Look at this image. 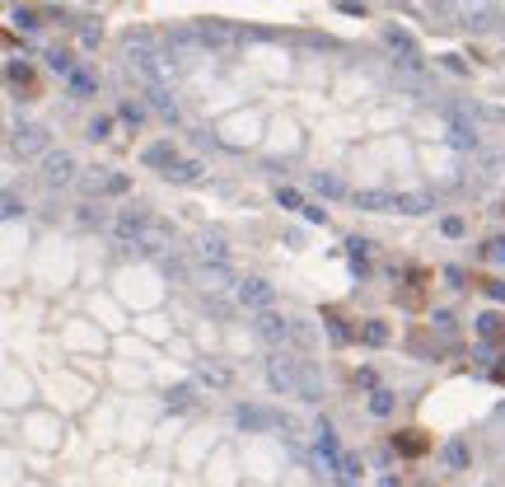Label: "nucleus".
Segmentation results:
<instances>
[{
	"label": "nucleus",
	"mask_w": 505,
	"mask_h": 487,
	"mask_svg": "<svg viewBox=\"0 0 505 487\" xmlns=\"http://www.w3.org/2000/svg\"><path fill=\"white\" fill-rule=\"evenodd\" d=\"M122 117H126V122H141V117H146V108H141V103H122Z\"/></svg>",
	"instance_id": "35"
},
{
	"label": "nucleus",
	"mask_w": 505,
	"mask_h": 487,
	"mask_svg": "<svg viewBox=\"0 0 505 487\" xmlns=\"http://www.w3.org/2000/svg\"><path fill=\"white\" fill-rule=\"evenodd\" d=\"M10 150H14V155H23V159L47 155V150H52V137H47V127H38V122H23V127H14Z\"/></svg>",
	"instance_id": "3"
},
{
	"label": "nucleus",
	"mask_w": 505,
	"mask_h": 487,
	"mask_svg": "<svg viewBox=\"0 0 505 487\" xmlns=\"http://www.w3.org/2000/svg\"><path fill=\"white\" fill-rule=\"evenodd\" d=\"M440 230H445L449 239H459V235H463V220H459V215H449V220H445V225H440Z\"/></svg>",
	"instance_id": "36"
},
{
	"label": "nucleus",
	"mask_w": 505,
	"mask_h": 487,
	"mask_svg": "<svg viewBox=\"0 0 505 487\" xmlns=\"http://www.w3.org/2000/svg\"><path fill=\"white\" fill-rule=\"evenodd\" d=\"M80 164H75V155H70V150H47L43 155V183L47 188H70V183H80Z\"/></svg>",
	"instance_id": "2"
},
{
	"label": "nucleus",
	"mask_w": 505,
	"mask_h": 487,
	"mask_svg": "<svg viewBox=\"0 0 505 487\" xmlns=\"http://www.w3.org/2000/svg\"><path fill=\"white\" fill-rule=\"evenodd\" d=\"M323 323H327V333H332V338H337V342H347V338H351V333H347V328H342V323H337V319H332V314H323Z\"/></svg>",
	"instance_id": "33"
},
{
	"label": "nucleus",
	"mask_w": 505,
	"mask_h": 487,
	"mask_svg": "<svg viewBox=\"0 0 505 487\" xmlns=\"http://www.w3.org/2000/svg\"><path fill=\"white\" fill-rule=\"evenodd\" d=\"M0 211H5V215H19V211H23V197H19V193H5V197H0Z\"/></svg>",
	"instance_id": "29"
},
{
	"label": "nucleus",
	"mask_w": 505,
	"mask_h": 487,
	"mask_svg": "<svg viewBox=\"0 0 505 487\" xmlns=\"http://www.w3.org/2000/svg\"><path fill=\"white\" fill-rule=\"evenodd\" d=\"M197 258L220 267V262L229 258V249H224V235H215V230H202V235H197Z\"/></svg>",
	"instance_id": "9"
},
{
	"label": "nucleus",
	"mask_w": 505,
	"mask_h": 487,
	"mask_svg": "<svg viewBox=\"0 0 505 487\" xmlns=\"http://www.w3.org/2000/svg\"><path fill=\"white\" fill-rule=\"evenodd\" d=\"M108 127H112L108 117H94V122H89V137H94V141H103V137H108Z\"/></svg>",
	"instance_id": "34"
},
{
	"label": "nucleus",
	"mask_w": 505,
	"mask_h": 487,
	"mask_svg": "<svg viewBox=\"0 0 505 487\" xmlns=\"http://www.w3.org/2000/svg\"><path fill=\"white\" fill-rule=\"evenodd\" d=\"M360 338L370 342V347H384V342H389V323H384V319H370V323H360Z\"/></svg>",
	"instance_id": "21"
},
{
	"label": "nucleus",
	"mask_w": 505,
	"mask_h": 487,
	"mask_svg": "<svg viewBox=\"0 0 505 487\" xmlns=\"http://www.w3.org/2000/svg\"><path fill=\"white\" fill-rule=\"evenodd\" d=\"M445 469H468V445H463V441L445 445Z\"/></svg>",
	"instance_id": "22"
},
{
	"label": "nucleus",
	"mask_w": 505,
	"mask_h": 487,
	"mask_svg": "<svg viewBox=\"0 0 505 487\" xmlns=\"http://www.w3.org/2000/svg\"><path fill=\"white\" fill-rule=\"evenodd\" d=\"M197 375H202L206 385H215V389H229V370H224V365H211V361H206Z\"/></svg>",
	"instance_id": "23"
},
{
	"label": "nucleus",
	"mask_w": 505,
	"mask_h": 487,
	"mask_svg": "<svg viewBox=\"0 0 505 487\" xmlns=\"http://www.w3.org/2000/svg\"><path fill=\"white\" fill-rule=\"evenodd\" d=\"M239 300L248 309H271L276 305V286L262 282V277H248V282H239Z\"/></svg>",
	"instance_id": "6"
},
{
	"label": "nucleus",
	"mask_w": 505,
	"mask_h": 487,
	"mask_svg": "<svg viewBox=\"0 0 505 487\" xmlns=\"http://www.w3.org/2000/svg\"><path fill=\"white\" fill-rule=\"evenodd\" d=\"M164 178H173V183H197V178H202V159H178V164H173Z\"/></svg>",
	"instance_id": "16"
},
{
	"label": "nucleus",
	"mask_w": 505,
	"mask_h": 487,
	"mask_svg": "<svg viewBox=\"0 0 505 487\" xmlns=\"http://www.w3.org/2000/svg\"><path fill=\"white\" fill-rule=\"evenodd\" d=\"M197 28V38H202L206 47H229V43H239V28H229V23H220V19H202V23H192Z\"/></svg>",
	"instance_id": "8"
},
{
	"label": "nucleus",
	"mask_w": 505,
	"mask_h": 487,
	"mask_svg": "<svg viewBox=\"0 0 505 487\" xmlns=\"http://www.w3.org/2000/svg\"><path fill=\"white\" fill-rule=\"evenodd\" d=\"M146 164H150V169H159V173H168L173 164H178V155H173V146H168V141H159V146L146 150Z\"/></svg>",
	"instance_id": "13"
},
{
	"label": "nucleus",
	"mask_w": 505,
	"mask_h": 487,
	"mask_svg": "<svg viewBox=\"0 0 505 487\" xmlns=\"http://www.w3.org/2000/svg\"><path fill=\"white\" fill-rule=\"evenodd\" d=\"M398 445H403L407 454H416V450H421V445H426V441H421V436H403V441H398Z\"/></svg>",
	"instance_id": "38"
},
{
	"label": "nucleus",
	"mask_w": 505,
	"mask_h": 487,
	"mask_svg": "<svg viewBox=\"0 0 505 487\" xmlns=\"http://www.w3.org/2000/svg\"><path fill=\"white\" fill-rule=\"evenodd\" d=\"M370 412H374V417H389V412H393V394H389V389H374Z\"/></svg>",
	"instance_id": "25"
},
{
	"label": "nucleus",
	"mask_w": 505,
	"mask_h": 487,
	"mask_svg": "<svg viewBox=\"0 0 505 487\" xmlns=\"http://www.w3.org/2000/svg\"><path fill=\"white\" fill-rule=\"evenodd\" d=\"M192 403H197V394H192L188 385H173V389H168V408H192Z\"/></svg>",
	"instance_id": "24"
},
{
	"label": "nucleus",
	"mask_w": 505,
	"mask_h": 487,
	"mask_svg": "<svg viewBox=\"0 0 505 487\" xmlns=\"http://www.w3.org/2000/svg\"><path fill=\"white\" fill-rule=\"evenodd\" d=\"M304 215H309L314 225H327V211H323V206H304Z\"/></svg>",
	"instance_id": "37"
},
{
	"label": "nucleus",
	"mask_w": 505,
	"mask_h": 487,
	"mask_svg": "<svg viewBox=\"0 0 505 487\" xmlns=\"http://www.w3.org/2000/svg\"><path fill=\"white\" fill-rule=\"evenodd\" d=\"M276 202L286 206V211H295V206H300V193H295V188H281V193H276Z\"/></svg>",
	"instance_id": "32"
},
{
	"label": "nucleus",
	"mask_w": 505,
	"mask_h": 487,
	"mask_svg": "<svg viewBox=\"0 0 505 487\" xmlns=\"http://www.w3.org/2000/svg\"><path fill=\"white\" fill-rule=\"evenodd\" d=\"M70 90H75V99H89V94H94V80L85 75V70H75V75H70Z\"/></svg>",
	"instance_id": "27"
},
{
	"label": "nucleus",
	"mask_w": 505,
	"mask_h": 487,
	"mask_svg": "<svg viewBox=\"0 0 505 487\" xmlns=\"http://www.w3.org/2000/svg\"><path fill=\"white\" fill-rule=\"evenodd\" d=\"M47 61H52V70H61V75H75V66H70V57H66V52H52Z\"/></svg>",
	"instance_id": "30"
},
{
	"label": "nucleus",
	"mask_w": 505,
	"mask_h": 487,
	"mask_svg": "<svg viewBox=\"0 0 505 487\" xmlns=\"http://www.w3.org/2000/svg\"><path fill=\"white\" fill-rule=\"evenodd\" d=\"M202 286H206V291H224V286H229V277H224V267H215V272H211V267H206V272H202Z\"/></svg>",
	"instance_id": "26"
},
{
	"label": "nucleus",
	"mask_w": 505,
	"mask_h": 487,
	"mask_svg": "<svg viewBox=\"0 0 505 487\" xmlns=\"http://www.w3.org/2000/svg\"><path fill=\"white\" fill-rule=\"evenodd\" d=\"M239 427H248V431H258V427H276V417L271 412H262V408H239Z\"/></svg>",
	"instance_id": "18"
},
{
	"label": "nucleus",
	"mask_w": 505,
	"mask_h": 487,
	"mask_svg": "<svg viewBox=\"0 0 505 487\" xmlns=\"http://www.w3.org/2000/svg\"><path fill=\"white\" fill-rule=\"evenodd\" d=\"M290 323H295V319L276 314V309H258V314H253V328H258V338H262V342H276V347L290 338Z\"/></svg>",
	"instance_id": "5"
},
{
	"label": "nucleus",
	"mask_w": 505,
	"mask_h": 487,
	"mask_svg": "<svg viewBox=\"0 0 505 487\" xmlns=\"http://www.w3.org/2000/svg\"><path fill=\"white\" fill-rule=\"evenodd\" d=\"M482 258H487V262H505V239H487V244H482Z\"/></svg>",
	"instance_id": "28"
},
{
	"label": "nucleus",
	"mask_w": 505,
	"mask_h": 487,
	"mask_svg": "<svg viewBox=\"0 0 505 487\" xmlns=\"http://www.w3.org/2000/svg\"><path fill=\"white\" fill-rule=\"evenodd\" d=\"M360 211H398V193H379V188H360L356 193Z\"/></svg>",
	"instance_id": "10"
},
{
	"label": "nucleus",
	"mask_w": 505,
	"mask_h": 487,
	"mask_svg": "<svg viewBox=\"0 0 505 487\" xmlns=\"http://www.w3.org/2000/svg\"><path fill=\"white\" fill-rule=\"evenodd\" d=\"M379 487H398V478H384V483H379Z\"/></svg>",
	"instance_id": "41"
},
{
	"label": "nucleus",
	"mask_w": 505,
	"mask_h": 487,
	"mask_svg": "<svg viewBox=\"0 0 505 487\" xmlns=\"http://www.w3.org/2000/svg\"><path fill=\"white\" fill-rule=\"evenodd\" d=\"M146 99H150V108H155V113L164 117V122H178V103L168 99L164 90H150V85H146Z\"/></svg>",
	"instance_id": "14"
},
{
	"label": "nucleus",
	"mask_w": 505,
	"mask_h": 487,
	"mask_svg": "<svg viewBox=\"0 0 505 487\" xmlns=\"http://www.w3.org/2000/svg\"><path fill=\"white\" fill-rule=\"evenodd\" d=\"M477 333H487V338H492V333H501V319H496V314H482V319H477Z\"/></svg>",
	"instance_id": "31"
},
{
	"label": "nucleus",
	"mask_w": 505,
	"mask_h": 487,
	"mask_svg": "<svg viewBox=\"0 0 505 487\" xmlns=\"http://www.w3.org/2000/svg\"><path fill=\"white\" fill-rule=\"evenodd\" d=\"M300 398H309V403L323 398V380H318L314 365H300Z\"/></svg>",
	"instance_id": "15"
},
{
	"label": "nucleus",
	"mask_w": 505,
	"mask_h": 487,
	"mask_svg": "<svg viewBox=\"0 0 505 487\" xmlns=\"http://www.w3.org/2000/svg\"><path fill=\"white\" fill-rule=\"evenodd\" d=\"M168 244H173V230H168V225H159V220H150L146 239H141V253H164Z\"/></svg>",
	"instance_id": "11"
},
{
	"label": "nucleus",
	"mask_w": 505,
	"mask_h": 487,
	"mask_svg": "<svg viewBox=\"0 0 505 487\" xmlns=\"http://www.w3.org/2000/svg\"><path fill=\"white\" fill-rule=\"evenodd\" d=\"M108 193H112V197H122V193H126V178H122V173H112V183H108Z\"/></svg>",
	"instance_id": "39"
},
{
	"label": "nucleus",
	"mask_w": 505,
	"mask_h": 487,
	"mask_svg": "<svg viewBox=\"0 0 505 487\" xmlns=\"http://www.w3.org/2000/svg\"><path fill=\"white\" fill-rule=\"evenodd\" d=\"M126 61H131V70L146 80L150 90H164L168 80H173V70H178V66H173V57H159L155 47H136V43L126 47Z\"/></svg>",
	"instance_id": "1"
},
{
	"label": "nucleus",
	"mask_w": 505,
	"mask_h": 487,
	"mask_svg": "<svg viewBox=\"0 0 505 487\" xmlns=\"http://www.w3.org/2000/svg\"><path fill=\"white\" fill-rule=\"evenodd\" d=\"M309 183H314V193H323V197H342V193H347V183L337 178V173H314Z\"/></svg>",
	"instance_id": "20"
},
{
	"label": "nucleus",
	"mask_w": 505,
	"mask_h": 487,
	"mask_svg": "<svg viewBox=\"0 0 505 487\" xmlns=\"http://www.w3.org/2000/svg\"><path fill=\"white\" fill-rule=\"evenodd\" d=\"M435 328L449 333V328H454V314H445V309H440V314H435Z\"/></svg>",
	"instance_id": "40"
},
{
	"label": "nucleus",
	"mask_w": 505,
	"mask_h": 487,
	"mask_svg": "<svg viewBox=\"0 0 505 487\" xmlns=\"http://www.w3.org/2000/svg\"><path fill=\"white\" fill-rule=\"evenodd\" d=\"M430 206H435L430 193H398V211H403V215H426Z\"/></svg>",
	"instance_id": "12"
},
{
	"label": "nucleus",
	"mask_w": 505,
	"mask_h": 487,
	"mask_svg": "<svg viewBox=\"0 0 505 487\" xmlns=\"http://www.w3.org/2000/svg\"><path fill=\"white\" fill-rule=\"evenodd\" d=\"M150 230V211H141V206H126V211L112 215V235H117V244H141Z\"/></svg>",
	"instance_id": "4"
},
{
	"label": "nucleus",
	"mask_w": 505,
	"mask_h": 487,
	"mask_svg": "<svg viewBox=\"0 0 505 487\" xmlns=\"http://www.w3.org/2000/svg\"><path fill=\"white\" fill-rule=\"evenodd\" d=\"M108 183H112V173H103V169H89V173H80V193L99 197V193H108Z\"/></svg>",
	"instance_id": "17"
},
{
	"label": "nucleus",
	"mask_w": 505,
	"mask_h": 487,
	"mask_svg": "<svg viewBox=\"0 0 505 487\" xmlns=\"http://www.w3.org/2000/svg\"><path fill=\"white\" fill-rule=\"evenodd\" d=\"M80 225H89V230H103V225H112V215H108V206H80Z\"/></svg>",
	"instance_id": "19"
},
{
	"label": "nucleus",
	"mask_w": 505,
	"mask_h": 487,
	"mask_svg": "<svg viewBox=\"0 0 505 487\" xmlns=\"http://www.w3.org/2000/svg\"><path fill=\"white\" fill-rule=\"evenodd\" d=\"M267 375H271V389H276V394H300V365H295V361L271 356Z\"/></svg>",
	"instance_id": "7"
}]
</instances>
